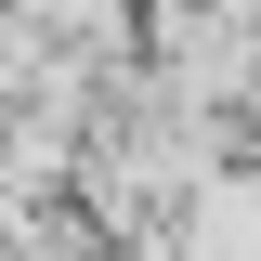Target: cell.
Wrapping results in <instances>:
<instances>
[{"label": "cell", "instance_id": "6da1fadb", "mask_svg": "<svg viewBox=\"0 0 261 261\" xmlns=\"http://www.w3.org/2000/svg\"><path fill=\"white\" fill-rule=\"evenodd\" d=\"M196 261H261V183H209L196 196V222H183Z\"/></svg>", "mask_w": 261, "mask_h": 261}]
</instances>
